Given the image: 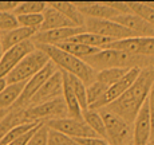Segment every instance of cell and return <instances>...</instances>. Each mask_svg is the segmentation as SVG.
I'll list each match as a JSON object with an SVG mask.
<instances>
[{
  "label": "cell",
  "mask_w": 154,
  "mask_h": 145,
  "mask_svg": "<svg viewBox=\"0 0 154 145\" xmlns=\"http://www.w3.org/2000/svg\"><path fill=\"white\" fill-rule=\"evenodd\" d=\"M153 84L154 67H145V69L141 70L138 78L130 86L129 90L123 96H121L117 101L110 103L107 106V109L131 125L134 122L137 114L140 113L141 108L143 106V103L146 102Z\"/></svg>",
  "instance_id": "obj_1"
},
{
  "label": "cell",
  "mask_w": 154,
  "mask_h": 145,
  "mask_svg": "<svg viewBox=\"0 0 154 145\" xmlns=\"http://www.w3.org/2000/svg\"><path fill=\"white\" fill-rule=\"evenodd\" d=\"M35 47L42 50L44 54L50 58V61L56 66V69L64 71L71 75H75L79 78L85 85H91L95 81L97 73L88 66L83 59H79L63 50L58 49L55 46H48V44H35Z\"/></svg>",
  "instance_id": "obj_2"
},
{
  "label": "cell",
  "mask_w": 154,
  "mask_h": 145,
  "mask_svg": "<svg viewBox=\"0 0 154 145\" xmlns=\"http://www.w3.org/2000/svg\"><path fill=\"white\" fill-rule=\"evenodd\" d=\"M142 58L143 57H135L118 50L105 49L91 57L85 58L83 61L94 71L98 73L106 69H133V67L142 69Z\"/></svg>",
  "instance_id": "obj_3"
},
{
  "label": "cell",
  "mask_w": 154,
  "mask_h": 145,
  "mask_svg": "<svg viewBox=\"0 0 154 145\" xmlns=\"http://www.w3.org/2000/svg\"><path fill=\"white\" fill-rule=\"evenodd\" d=\"M98 112L102 116L103 124H105L106 141L109 143V145H131V125L127 124L123 118L112 113L111 110H109L107 108H103Z\"/></svg>",
  "instance_id": "obj_4"
},
{
  "label": "cell",
  "mask_w": 154,
  "mask_h": 145,
  "mask_svg": "<svg viewBox=\"0 0 154 145\" xmlns=\"http://www.w3.org/2000/svg\"><path fill=\"white\" fill-rule=\"evenodd\" d=\"M50 62V58L39 49H35L26 58L22 59L19 65L5 77L8 85L27 82L29 78L36 75L40 70Z\"/></svg>",
  "instance_id": "obj_5"
},
{
  "label": "cell",
  "mask_w": 154,
  "mask_h": 145,
  "mask_svg": "<svg viewBox=\"0 0 154 145\" xmlns=\"http://www.w3.org/2000/svg\"><path fill=\"white\" fill-rule=\"evenodd\" d=\"M66 117H69V113L63 97L36 106H29L28 109L22 112L23 122H46V120L51 121Z\"/></svg>",
  "instance_id": "obj_6"
},
{
  "label": "cell",
  "mask_w": 154,
  "mask_h": 145,
  "mask_svg": "<svg viewBox=\"0 0 154 145\" xmlns=\"http://www.w3.org/2000/svg\"><path fill=\"white\" fill-rule=\"evenodd\" d=\"M83 27L86 32L95 34L103 38H109L111 40H122L129 38H135L131 31H129L123 26L118 24L114 20H102V19H88L85 17Z\"/></svg>",
  "instance_id": "obj_7"
},
{
  "label": "cell",
  "mask_w": 154,
  "mask_h": 145,
  "mask_svg": "<svg viewBox=\"0 0 154 145\" xmlns=\"http://www.w3.org/2000/svg\"><path fill=\"white\" fill-rule=\"evenodd\" d=\"M56 70H58V69H56V66L52 63L51 61H50L48 63H47L46 66H44L43 69L36 74V75H34L32 78H29L28 81L26 82V86H24V89H23L20 97L17 98V101L14 103V106L10 109V110L19 112L20 108L27 106L29 103V101L32 99V97H34L35 94L39 91V89L42 87L47 81H48L50 77H51L52 74L56 71Z\"/></svg>",
  "instance_id": "obj_8"
},
{
  "label": "cell",
  "mask_w": 154,
  "mask_h": 145,
  "mask_svg": "<svg viewBox=\"0 0 154 145\" xmlns=\"http://www.w3.org/2000/svg\"><path fill=\"white\" fill-rule=\"evenodd\" d=\"M141 70L142 69H140V67H133V69H130L129 71H127L125 75L117 82V84H114L112 86H110L107 89V91L103 94V97L99 99L98 102H95L94 105H91L88 109H90V110L98 112L103 108H107V106L110 105V103H112L114 101H117V99L119 98L121 96H123V94L130 89V86L135 82V79H137L138 75H140Z\"/></svg>",
  "instance_id": "obj_9"
},
{
  "label": "cell",
  "mask_w": 154,
  "mask_h": 145,
  "mask_svg": "<svg viewBox=\"0 0 154 145\" xmlns=\"http://www.w3.org/2000/svg\"><path fill=\"white\" fill-rule=\"evenodd\" d=\"M107 49L118 50L135 57L153 58L154 57V38H129L115 40Z\"/></svg>",
  "instance_id": "obj_10"
},
{
  "label": "cell",
  "mask_w": 154,
  "mask_h": 145,
  "mask_svg": "<svg viewBox=\"0 0 154 145\" xmlns=\"http://www.w3.org/2000/svg\"><path fill=\"white\" fill-rule=\"evenodd\" d=\"M50 129H54L60 133H64L71 138H83V137H95V133L85 122L83 120H74V118H58V120L47 121ZM98 137V136H97Z\"/></svg>",
  "instance_id": "obj_11"
},
{
  "label": "cell",
  "mask_w": 154,
  "mask_h": 145,
  "mask_svg": "<svg viewBox=\"0 0 154 145\" xmlns=\"http://www.w3.org/2000/svg\"><path fill=\"white\" fill-rule=\"evenodd\" d=\"M35 49H36L35 43L29 39L4 51L2 61H0V78H5L22 62V59L26 58Z\"/></svg>",
  "instance_id": "obj_12"
},
{
  "label": "cell",
  "mask_w": 154,
  "mask_h": 145,
  "mask_svg": "<svg viewBox=\"0 0 154 145\" xmlns=\"http://www.w3.org/2000/svg\"><path fill=\"white\" fill-rule=\"evenodd\" d=\"M154 136L152 128V118H150L147 102L143 103L140 113L137 114L133 122V141L131 145H149L150 138Z\"/></svg>",
  "instance_id": "obj_13"
},
{
  "label": "cell",
  "mask_w": 154,
  "mask_h": 145,
  "mask_svg": "<svg viewBox=\"0 0 154 145\" xmlns=\"http://www.w3.org/2000/svg\"><path fill=\"white\" fill-rule=\"evenodd\" d=\"M62 94H63V78H62L60 70H56L50 77L48 81L39 89V91L32 97V99L29 101L28 105L31 106L40 105V103L59 98V97H62Z\"/></svg>",
  "instance_id": "obj_14"
},
{
  "label": "cell",
  "mask_w": 154,
  "mask_h": 145,
  "mask_svg": "<svg viewBox=\"0 0 154 145\" xmlns=\"http://www.w3.org/2000/svg\"><path fill=\"white\" fill-rule=\"evenodd\" d=\"M86 32L85 27H66V28H58L51 30L46 32H36L32 38V42L35 44H48V46H56L59 43L67 42L71 38L76 36L79 34Z\"/></svg>",
  "instance_id": "obj_15"
},
{
  "label": "cell",
  "mask_w": 154,
  "mask_h": 145,
  "mask_svg": "<svg viewBox=\"0 0 154 145\" xmlns=\"http://www.w3.org/2000/svg\"><path fill=\"white\" fill-rule=\"evenodd\" d=\"M112 20L117 22L118 24L123 26L129 31H131L135 38H154L153 26H150L149 23H146L143 19H141L140 16H137L134 14L119 15Z\"/></svg>",
  "instance_id": "obj_16"
},
{
  "label": "cell",
  "mask_w": 154,
  "mask_h": 145,
  "mask_svg": "<svg viewBox=\"0 0 154 145\" xmlns=\"http://www.w3.org/2000/svg\"><path fill=\"white\" fill-rule=\"evenodd\" d=\"M75 7L82 12L85 17L88 19H102V20H112L119 16L114 10H111L105 3H94V2H76L74 3Z\"/></svg>",
  "instance_id": "obj_17"
},
{
  "label": "cell",
  "mask_w": 154,
  "mask_h": 145,
  "mask_svg": "<svg viewBox=\"0 0 154 145\" xmlns=\"http://www.w3.org/2000/svg\"><path fill=\"white\" fill-rule=\"evenodd\" d=\"M66 27H76L72 22H70L63 14L56 11L55 8L47 5L46 11L43 12V24L39 32L51 31V30L66 28Z\"/></svg>",
  "instance_id": "obj_18"
},
{
  "label": "cell",
  "mask_w": 154,
  "mask_h": 145,
  "mask_svg": "<svg viewBox=\"0 0 154 145\" xmlns=\"http://www.w3.org/2000/svg\"><path fill=\"white\" fill-rule=\"evenodd\" d=\"M35 34L36 32L34 30L24 28V27H17L8 32H0V40H2L3 51H7V50L12 49V47L26 42V40L32 39Z\"/></svg>",
  "instance_id": "obj_19"
},
{
  "label": "cell",
  "mask_w": 154,
  "mask_h": 145,
  "mask_svg": "<svg viewBox=\"0 0 154 145\" xmlns=\"http://www.w3.org/2000/svg\"><path fill=\"white\" fill-rule=\"evenodd\" d=\"M62 78H63V94H62V97H63V101L66 103L69 117L74 118V120H82L83 110H82L75 94L71 90V86H70L69 81H67V77H66V73L64 71H62Z\"/></svg>",
  "instance_id": "obj_20"
},
{
  "label": "cell",
  "mask_w": 154,
  "mask_h": 145,
  "mask_svg": "<svg viewBox=\"0 0 154 145\" xmlns=\"http://www.w3.org/2000/svg\"><path fill=\"white\" fill-rule=\"evenodd\" d=\"M50 7L55 8L56 11H59L60 14H63L70 22H72L76 27H83L85 24V16L82 15V12L75 7L74 3L69 2H51L48 3Z\"/></svg>",
  "instance_id": "obj_21"
},
{
  "label": "cell",
  "mask_w": 154,
  "mask_h": 145,
  "mask_svg": "<svg viewBox=\"0 0 154 145\" xmlns=\"http://www.w3.org/2000/svg\"><path fill=\"white\" fill-rule=\"evenodd\" d=\"M69 40L70 42L79 43V44H85V46H88V47H94V49H98V50L107 49V47L114 42V40L109 39V38H103V36H99V35H95V34H90V32L79 34Z\"/></svg>",
  "instance_id": "obj_22"
},
{
  "label": "cell",
  "mask_w": 154,
  "mask_h": 145,
  "mask_svg": "<svg viewBox=\"0 0 154 145\" xmlns=\"http://www.w3.org/2000/svg\"><path fill=\"white\" fill-rule=\"evenodd\" d=\"M24 86L26 82L8 85L5 87V90L0 94V110H10L14 106V103L17 101V98L20 97Z\"/></svg>",
  "instance_id": "obj_23"
},
{
  "label": "cell",
  "mask_w": 154,
  "mask_h": 145,
  "mask_svg": "<svg viewBox=\"0 0 154 145\" xmlns=\"http://www.w3.org/2000/svg\"><path fill=\"white\" fill-rule=\"evenodd\" d=\"M55 47H58V49L63 50V51L69 52V54L74 55V57H76V58H79V59L88 58V57H91V55L97 54L98 51H100V50L94 49V47H88V46H85V44H79V43H75V42H70V40L56 44Z\"/></svg>",
  "instance_id": "obj_24"
},
{
  "label": "cell",
  "mask_w": 154,
  "mask_h": 145,
  "mask_svg": "<svg viewBox=\"0 0 154 145\" xmlns=\"http://www.w3.org/2000/svg\"><path fill=\"white\" fill-rule=\"evenodd\" d=\"M82 120L87 124L91 128V131L95 133L98 137L105 138L106 140V131H105V124H103L102 116H100L99 112L97 110H86L82 114Z\"/></svg>",
  "instance_id": "obj_25"
},
{
  "label": "cell",
  "mask_w": 154,
  "mask_h": 145,
  "mask_svg": "<svg viewBox=\"0 0 154 145\" xmlns=\"http://www.w3.org/2000/svg\"><path fill=\"white\" fill-rule=\"evenodd\" d=\"M66 77H67V81H69V84H70V86H71V90H72V93L75 94L76 99H78L79 105H81L82 110H83V112L88 110L87 87H86V85L79 78H76L75 75H71V74H67L66 73Z\"/></svg>",
  "instance_id": "obj_26"
},
{
  "label": "cell",
  "mask_w": 154,
  "mask_h": 145,
  "mask_svg": "<svg viewBox=\"0 0 154 145\" xmlns=\"http://www.w3.org/2000/svg\"><path fill=\"white\" fill-rule=\"evenodd\" d=\"M130 69H106L102 71H98L95 75V81L99 84H103L105 86L110 87L114 84H117Z\"/></svg>",
  "instance_id": "obj_27"
},
{
  "label": "cell",
  "mask_w": 154,
  "mask_h": 145,
  "mask_svg": "<svg viewBox=\"0 0 154 145\" xmlns=\"http://www.w3.org/2000/svg\"><path fill=\"white\" fill-rule=\"evenodd\" d=\"M39 124L40 122H23V124H17V125L12 126V128L4 134V137L0 140V145H8L10 143L16 140V138L22 137L23 134L29 132L31 129H34L35 126L39 125Z\"/></svg>",
  "instance_id": "obj_28"
},
{
  "label": "cell",
  "mask_w": 154,
  "mask_h": 145,
  "mask_svg": "<svg viewBox=\"0 0 154 145\" xmlns=\"http://www.w3.org/2000/svg\"><path fill=\"white\" fill-rule=\"evenodd\" d=\"M129 10L131 11V14L140 16L141 19H143L146 23H149L150 26L154 27V8L150 7L147 3H138V2H126Z\"/></svg>",
  "instance_id": "obj_29"
},
{
  "label": "cell",
  "mask_w": 154,
  "mask_h": 145,
  "mask_svg": "<svg viewBox=\"0 0 154 145\" xmlns=\"http://www.w3.org/2000/svg\"><path fill=\"white\" fill-rule=\"evenodd\" d=\"M47 3L44 2H22L15 8L14 15L20 16V15H34V14H43L47 8Z\"/></svg>",
  "instance_id": "obj_30"
},
{
  "label": "cell",
  "mask_w": 154,
  "mask_h": 145,
  "mask_svg": "<svg viewBox=\"0 0 154 145\" xmlns=\"http://www.w3.org/2000/svg\"><path fill=\"white\" fill-rule=\"evenodd\" d=\"M17 17L20 27L34 30L35 32H39L43 24V14H34V15H20Z\"/></svg>",
  "instance_id": "obj_31"
},
{
  "label": "cell",
  "mask_w": 154,
  "mask_h": 145,
  "mask_svg": "<svg viewBox=\"0 0 154 145\" xmlns=\"http://www.w3.org/2000/svg\"><path fill=\"white\" fill-rule=\"evenodd\" d=\"M107 86H105L103 84H99V82L94 81L91 85H88L87 87V103L88 108L91 105H94L95 102H98L100 98L103 97V94L107 91Z\"/></svg>",
  "instance_id": "obj_32"
},
{
  "label": "cell",
  "mask_w": 154,
  "mask_h": 145,
  "mask_svg": "<svg viewBox=\"0 0 154 145\" xmlns=\"http://www.w3.org/2000/svg\"><path fill=\"white\" fill-rule=\"evenodd\" d=\"M48 132H50L48 125L46 122H42L27 145H48Z\"/></svg>",
  "instance_id": "obj_33"
},
{
  "label": "cell",
  "mask_w": 154,
  "mask_h": 145,
  "mask_svg": "<svg viewBox=\"0 0 154 145\" xmlns=\"http://www.w3.org/2000/svg\"><path fill=\"white\" fill-rule=\"evenodd\" d=\"M20 27L17 17L14 12H2L0 14V32H8Z\"/></svg>",
  "instance_id": "obj_34"
},
{
  "label": "cell",
  "mask_w": 154,
  "mask_h": 145,
  "mask_svg": "<svg viewBox=\"0 0 154 145\" xmlns=\"http://www.w3.org/2000/svg\"><path fill=\"white\" fill-rule=\"evenodd\" d=\"M48 145H78L74 138L66 136L54 129H50L48 132Z\"/></svg>",
  "instance_id": "obj_35"
},
{
  "label": "cell",
  "mask_w": 154,
  "mask_h": 145,
  "mask_svg": "<svg viewBox=\"0 0 154 145\" xmlns=\"http://www.w3.org/2000/svg\"><path fill=\"white\" fill-rule=\"evenodd\" d=\"M103 3H105L106 5H109L111 10H114L118 15L131 14V11H130L129 7H127L126 2H103Z\"/></svg>",
  "instance_id": "obj_36"
},
{
  "label": "cell",
  "mask_w": 154,
  "mask_h": 145,
  "mask_svg": "<svg viewBox=\"0 0 154 145\" xmlns=\"http://www.w3.org/2000/svg\"><path fill=\"white\" fill-rule=\"evenodd\" d=\"M78 145H109L105 138L100 137H83V138H75Z\"/></svg>",
  "instance_id": "obj_37"
},
{
  "label": "cell",
  "mask_w": 154,
  "mask_h": 145,
  "mask_svg": "<svg viewBox=\"0 0 154 145\" xmlns=\"http://www.w3.org/2000/svg\"><path fill=\"white\" fill-rule=\"evenodd\" d=\"M40 124H42V122H40ZM40 124H39V125H40ZM39 125H36L34 129H31V131H29V132H27V133H26V134H23L22 137L16 138V140L12 141V143H10L8 145H27V144H28V141L31 140V137H32V136H34V133L38 131V128H39Z\"/></svg>",
  "instance_id": "obj_38"
},
{
  "label": "cell",
  "mask_w": 154,
  "mask_h": 145,
  "mask_svg": "<svg viewBox=\"0 0 154 145\" xmlns=\"http://www.w3.org/2000/svg\"><path fill=\"white\" fill-rule=\"evenodd\" d=\"M147 108H149V113H150V118H152V128H153V132H154V84L152 89H150V93L147 96Z\"/></svg>",
  "instance_id": "obj_39"
},
{
  "label": "cell",
  "mask_w": 154,
  "mask_h": 145,
  "mask_svg": "<svg viewBox=\"0 0 154 145\" xmlns=\"http://www.w3.org/2000/svg\"><path fill=\"white\" fill-rule=\"evenodd\" d=\"M19 2H0V14L2 12H14Z\"/></svg>",
  "instance_id": "obj_40"
},
{
  "label": "cell",
  "mask_w": 154,
  "mask_h": 145,
  "mask_svg": "<svg viewBox=\"0 0 154 145\" xmlns=\"http://www.w3.org/2000/svg\"><path fill=\"white\" fill-rule=\"evenodd\" d=\"M7 86H8L7 79H5V78H0V94L5 90V87H7Z\"/></svg>",
  "instance_id": "obj_41"
},
{
  "label": "cell",
  "mask_w": 154,
  "mask_h": 145,
  "mask_svg": "<svg viewBox=\"0 0 154 145\" xmlns=\"http://www.w3.org/2000/svg\"><path fill=\"white\" fill-rule=\"evenodd\" d=\"M8 113H10V110H0V122H2V121L7 117Z\"/></svg>",
  "instance_id": "obj_42"
},
{
  "label": "cell",
  "mask_w": 154,
  "mask_h": 145,
  "mask_svg": "<svg viewBox=\"0 0 154 145\" xmlns=\"http://www.w3.org/2000/svg\"><path fill=\"white\" fill-rule=\"evenodd\" d=\"M3 54H4V51H3V47H2V40H0V61H2V58H3Z\"/></svg>",
  "instance_id": "obj_43"
},
{
  "label": "cell",
  "mask_w": 154,
  "mask_h": 145,
  "mask_svg": "<svg viewBox=\"0 0 154 145\" xmlns=\"http://www.w3.org/2000/svg\"><path fill=\"white\" fill-rule=\"evenodd\" d=\"M147 4H149L152 8H154V2H153V3H150V2H149V3H147Z\"/></svg>",
  "instance_id": "obj_44"
},
{
  "label": "cell",
  "mask_w": 154,
  "mask_h": 145,
  "mask_svg": "<svg viewBox=\"0 0 154 145\" xmlns=\"http://www.w3.org/2000/svg\"><path fill=\"white\" fill-rule=\"evenodd\" d=\"M149 145H154V141H150V143H149Z\"/></svg>",
  "instance_id": "obj_45"
}]
</instances>
